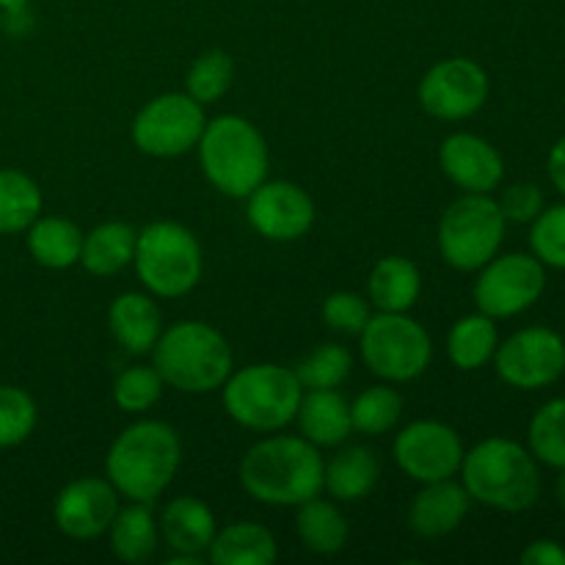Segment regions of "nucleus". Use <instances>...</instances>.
I'll use <instances>...</instances> for the list:
<instances>
[{
  "label": "nucleus",
  "instance_id": "nucleus-1",
  "mask_svg": "<svg viewBox=\"0 0 565 565\" xmlns=\"http://www.w3.org/2000/svg\"><path fill=\"white\" fill-rule=\"evenodd\" d=\"M326 461L303 436H268L241 461V483L263 505L298 508L323 491Z\"/></svg>",
  "mask_w": 565,
  "mask_h": 565
},
{
  "label": "nucleus",
  "instance_id": "nucleus-2",
  "mask_svg": "<svg viewBox=\"0 0 565 565\" xmlns=\"http://www.w3.org/2000/svg\"><path fill=\"white\" fill-rule=\"evenodd\" d=\"M182 461L177 430L160 419H141L121 430L105 456L110 486L130 502L152 505L171 486Z\"/></svg>",
  "mask_w": 565,
  "mask_h": 565
},
{
  "label": "nucleus",
  "instance_id": "nucleus-3",
  "mask_svg": "<svg viewBox=\"0 0 565 565\" xmlns=\"http://www.w3.org/2000/svg\"><path fill=\"white\" fill-rule=\"evenodd\" d=\"M463 489L480 505L522 513L539 502L541 472L533 452L511 439H486L463 452Z\"/></svg>",
  "mask_w": 565,
  "mask_h": 565
},
{
  "label": "nucleus",
  "instance_id": "nucleus-4",
  "mask_svg": "<svg viewBox=\"0 0 565 565\" xmlns=\"http://www.w3.org/2000/svg\"><path fill=\"white\" fill-rule=\"evenodd\" d=\"M232 348L218 329L202 320H180L152 348V367L163 384L188 395H207L232 375Z\"/></svg>",
  "mask_w": 565,
  "mask_h": 565
},
{
  "label": "nucleus",
  "instance_id": "nucleus-5",
  "mask_svg": "<svg viewBox=\"0 0 565 565\" xmlns=\"http://www.w3.org/2000/svg\"><path fill=\"white\" fill-rule=\"evenodd\" d=\"M196 149L204 177L224 196L246 199L268 180V143L243 116L224 114L210 119Z\"/></svg>",
  "mask_w": 565,
  "mask_h": 565
},
{
  "label": "nucleus",
  "instance_id": "nucleus-6",
  "mask_svg": "<svg viewBox=\"0 0 565 565\" xmlns=\"http://www.w3.org/2000/svg\"><path fill=\"white\" fill-rule=\"evenodd\" d=\"M224 408L241 428L274 434L296 419L303 386L296 370L248 364L224 381Z\"/></svg>",
  "mask_w": 565,
  "mask_h": 565
},
{
  "label": "nucleus",
  "instance_id": "nucleus-7",
  "mask_svg": "<svg viewBox=\"0 0 565 565\" xmlns=\"http://www.w3.org/2000/svg\"><path fill=\"white\" fill-rule=\"evenodd\" d=\"M132 265L149 296L182 298L202 279L204 257L196 235L188 226L177 221H154L138 232Z\"/></svg>",
  "mask_w": 565,
  "mask_h": 565
},
{
  "label": "nucleus",
  "instance_id": "nucleus-8",
  "mask_svg": "<svg viewBox=\"0 0 565 565\" xmlns=\"http://www.w3.org/2000/svg\"><path fill=\"white\" fill-rule=\"evenodd\" d=\"M505 215L489 193H463L441 213L439 252L450 268L480 270L500 254L505 241Z\"/></svg>",
  "mask_w": 565,
  "mask_h": 565
},
{
  "label": "nucleus",
  "instance_id": "nucleus-9",
  "mask_svg": "<svg viewBox=\"0 0 565 565\" xmlns=\"http://www.w3.org/2000/svg\"><path fill=\"white\" fill-rule=\"evenodd\" d=\"M359 351L370 373L392 384H406L430 367L434 342L425 326L406 312H379L359 334Z\"/></svg>",
  "mask_w": 565,
  "mask_h": 565
},
{
  "label": "nucleus",
  "instance_id": "nucleus-10",
  "mask_svg": "<svg viewBox=\"0 0 565 565\" xmlns=\"http://www.w3.org/2000/svg\"><path fill=\"white\" fill-rule=\"evenodd\" d=\"M207 116L204 105L185 92H169L149 99L132 119V143L149 158H180L199 147Z\"/></svg>",
  "mask_w": 565,
  "mask_h": 565
},
{
  "label": "nucleus",
  "instance_id": "nucleus-11",
  "mask_svg": "<svg viewBox=\"0 0 565 565\" xmlns=\"http://www.w3.org/2000/svg\"><path fill=\"white\" fill-rule=\"evenodd\" d=\"M544 290L546 270L535 254H497L480 268L472 296L478 312L497 320L527 312Z\"/></svg>",
  "mask_w": 565,
  "mask_h": 565
},
{
  "label": "nucleus",
  "instance_id": "nucleus-12",
  "mask_svg": "<svg viewBox=\"0 0 565 565\" xmlns=\"http://www.w3.org/2000/svg\"><path fill=\"white\" fill-rule=\"evenodd\" d=\"M419 105L441 121H461L478 114L489 99V75L472 58H445L419 81Z\"/></svg>",
  "mask_w": 565,
  "mask_h": 565
},
{
  "label": "nucleus",
  "instance_id": "nucleus-13",
  "mask_svg": "<svg viewBox=\"0 0 565 565\" xmlns=\"http://www.w3.org/2000/svg\"><path fill=\"white\" fill-rule=\"evenodd\" d=\"M494 367L516 390H541L555 384L565 370V342L557 331L533 326L497 345Z\"/></svg>",
  "mask_w": 565,
  "mask_h": 565
},
{
  "label": "nucleus",
  "instance_id": "nucleus-14",
  "mask_svg": "<svg viewBox=\"0 0 565 565\" xmlns=\"http://www.w3.org/2000/svg\"><path fill=\"white\" fill-rule=\"evenodd\" d=\"M395 461L408 478L423 486L450 480L463 463V441L450 425L419 419L397 434Z\"/></svg>",
  "mask_w": 565,
  "mask_h": 565
},
{
  "label": "nucleus",
  "instance_id": "nucleus-15",
  "mask_svg": "<svg viewBox=\"0 0 565 565\" xmlns=\"http://www.w3.org/2000/svg\"><path fill=\"white\" fill-rule=\"evenodd\" d=\"M246 215L252 230L265 241L292 243L312 230L315 202L296 182L265 180L246 196Z\"/></svg>",
  "mask_w": 565,
  "mask_h": 565
},
{
  "label": "nucleus",
  "instance_id": "nucleus-16",
  "mask_svg": "<svg viewBox=\"0 0 565 565\" xmlns=\"http://www.w3.org/2000/svg\"><path fill=\"white\" fill-rule=\"evenodd\" d=\"M119 511V491L103 478L72 480L53 502V522L66 539L94 541L108 533Z\"/></svg>",
  "mask_w": 565,
  "mask_h": 565
},
{
  "label": "nucleus",
  "instance_id": "nucleus-17",
  "mask_svg": "<svg viewBox=\"0 0 565 565\" xmlns=\"http://www.w3.org/2000/svg\"><path fill=\"white\" fill-rule=\"evenodd\" d=\"M439 166L452 185L467 193H491L505 177L502 154L475 132H452L439 147Z\"/></svg>",
  "mask_w": 565,
  "mask_h": 565
},
{
  "label": "nucleus",
  "instance_id": "nucleus-18",
  "mask_svg": "<svg viewBox=\"0 0 565 565\" xmlns=\"http://www.w3.org/2000/svg\"><path fill=\"white\" fill-rule=\"evenodd\" d=\"M472 497L467 494L463 483L456 480H436L425 483V489L414 497L408 511V527L423 539H445L456 533L469 513Z\"/></svg>",
  "mask_w": 565,
  "mask_h": 565
},
{
  "label": "nucleus",
  "instance_id": "nucleus-19",
  "mask_svg": "<svg viewBox=\"0 0 565 565\" xmlns=\"http://www.w3.org/2000/svg\"><path fill=\"white\" fill-rule=\"evenodd\" d=\"M160 539L169 544L174 555H207L215 533V513L210 511L207 502L196 497H177L160 513Z\"/></svg>",
  "mask_w": 565,
  "mask_h": 565
},
{
  "label": "nucleus",
  "instance_id": "nucleus-20",
  "mask_svg": "<svg viewBox=\"0 0 565 565\" xmlns=\"http://www.w3.org/2000/svg\"><path fill=\"white\" fill-rule=\"evenodd\" d=\"M108 329L121 351L143 356L152 353L154 342L163 334V318L147 292H121L108 309Z\"/></svg>",
  "mask_w": 565,
  "mask_h": 565
},
{
  "label": "nucleus",
  "instance_id": "nucleus-21",
  "mask_svg": "<svg viewBox=\"0 0 565 565\" xmlns=\"http://www.w3.org/2000/svg\"><path fill=\"white\" fill-rule=\"evenodd\" d=\"M298 430L315 447H340L351 436V403L337 390H309L296 412Z\"/></svg>",
  "mask_w": 565,
  "mask_h": 565
},
{
  "label": "nucleus",
  "instance_id": "nucleus-22",
  "mask_svg": "<svg viewBox=\"0 0 565 565\" xmlns=\"http://www.w3.org/2000/svg\"><path fill=\"white\" fill-rule=\"evenodd\" d=\"M381 478V463L373 450L362 445L342 447L323 472V489L331 500L340 502H362L375 489Z\"/></svg>",
  "mask_w": 565,
  "mask_h": 565
},
{
  "label": "nucleus",
  "instance_id": "nucleus-23",
  "mask_svg": "<svg viewBox=\"0 0 565 565\" xmlns=\"http://www.w3.org/2000/svg\"><path fill=\"white\" fill-rule=\"evenodd\" d=\"M28 254L33 263L50 270H66L81 263L83 232L75 221L58 218V215H39L28 226Z\"/></svg>",
  "mask_w": 565,
  "mask_h": 565
},
{
  "label": "nucleus",
  "instance_id": "nucleus-24",
  "mask_svg": "<svg viewBox=\"0 0 565 565\" xmlns=\"http://www.w3.org/2000/svg\"><path fill=\"white\" fill-rule=\"evenodd\" d=\"M367 292L379 312H408L419 301L423 276L408 257H384L370 270Z\"/></svg>",
  "mask_w": 565,
  "mask_h": 565
},
{
  "label": "nucleus",
  "instance_id": "nucleus-25",
  "mask_svg": "<svg viewBox=\"0 0 565 565\" xmlns=\"http://www.w3.org/2000/svg\"><path fill=\"white\" fill-rule=\"evenodd\" d=\"M136 241V226L125 224V221H105V224L94 226L88 235H83L81 265L92 276H116L127 265H132Z\"/></svg>",
  "mask_w": 565,
  "mask_h": 565
},
{
  "label": "nucleus",
  "instance_id": "nucleus-26",
  "mask_svg": "<svg viewBox=\"0 0 565 565\" xmlns=\"http://www.w3.org/2000/svg\"><path fill=\"white\" fill-rule=\"evenodd\" d=\"M207 555L215 565H274L279 546L263 524L235 522L215 533Z\"/></svg>",
  "mask_w": 565,
  "mask_h": 565
},
{
  "label": "nucleus",
  "instance_id": "nucleus-27",
  "mask_svg": "<svg viewBox=\"0 0 565 565\" xmlns=\"http://www.w3.org/2000/svg\"><path fill=\"white\" fill-rule=\"evenodd\" d=\"M108 533L114 555L130 565L147 563L160 541V527L152 516V505L147 502H130L127 508H119Z\"/></svg>",
  "mask_w": 565,
  "mask_h": 565
},
{
  "label": "nucleus",
  "instance_id": "nucleus-28",
  "mask_svg": "<svg viewBox=\"0 0 565 565\" xmlns=\"http://www.w3.org/2000/svg\"><path fill=\"white\" fill-rule=\"evenodd\" d=\"M497 345H500V337H497L494 318L475 312L458 320L447 334V359L452 362V367L472 373L494 359Z\"/></svg>",
  "mask_w": 565,
  "mask_h": 565
},
{
  "label": "nucleus",
  "instance_id": "nucleus-29",
  "mask_svg": "<svg viewBox=\"0 0 565 565\" xmlns=\"http://www.w3.org/2000/svg\"><path fill=\"white\" fill-rule=\"evenodd\" d=\"M296 533L301 544L315 555H337L348 544L345 516L334 502L320 500V494L298 505Z\"/></svg>",
  "mask_w": 565,
  "mask_h": 565
},
{
  "label": "nucleus",
  "instance_id": "nucleus-30",
  "mask_svg": "<svg viewBox=\"0 0 565 565\" xmlns=\"http://www.w3.org/2000/svg\"><path fill=\"white\" fill-rule=\"evenodd\" d=\"M42 191L36 180L17 169H0V235L25 232L42 213Z\"/></svg>",
  "mask_w": 565,
  "mask_h": 565
},
{
  "label": "nucleus",
  "instance_id": "nucleus-31",
  "mask_svg": "<svg viewBox=\"0 0 565 565\" xmlns=\"http://www.w3.org/2000/svg\"><path fill=\"white\" fill-rule=\"evenodd\" d=\"M235 81V61L226 50L213 47L204 50L196 61L191 64L185 75V94H191L196 103L210 105L218 103Z\"/></svg>",
  "mask_w": 565,
  "mask_h": 565
},
{
  "label": "nucleus",
  "instance_id": "nucleus-32",
  "mask_svg": "<svg viewBox=\"0 0 565 565\" xmlns=\"http://www.w3.org/2000/svg\"><path fill=\"white\" fill-rule=\"evenodd\" d=\"M527 441L535 461L565 469V397L550 401L535 412Z\"/></svg>",
  "mask_w": 565,
  "mask_h": 565
},
{
  "label": "nucleus",
  "instance_id": "nucleus-33",
  "mask_svg": "<svg viewBox=\"0 0 565 565\" xmlns=\"http://www.w3.org/2000/svg\"><path fill=\"white\" fill-rule=\"evenodd\" d=\"M403 414V397L392 386L379 384L364 390L356 401L351 403V423L353 430L364 436H381L397 425Z\"/></svg>",
  "mask_w": 565,
  "mask_h": 565
},
{
  "label": "nucleus",
  "instance_id": "nucleus-34",
  "mask_svg": "<svg viewBox=\"0 0 565 565\" xmlns=\"http://www.w3.org/2000/svg\"><path fill=\"white\" fill-rule=\"evenodd\" d=\"M353 370V356L345 345L326 342L296 364V375L303 390H337L348 381Z\"/></svg>",
  "mask_w": 565,
  "mask_h": 565
},
{
  "label": "nucleus",
  "instance_id": "nucleus-35",
  "mask_svg": "<svg viewBox=\"0 0 565 565\" xmlns=\"http://www.w3.org/2000/svg\"><path fill=\"white\" fill-rule=\"evenodd\" d=\"M36 401L25 390L0 384V450L22 445L36 428Z\"/></svg>",
  "mask_w": 565,
  "mask_h": 565
},
{
  "label": "nucleus",
  "instance_id": "nucleus-36",
  "mask_svg": "<svg viewBox=\"0 0 565 565\" xmlns=\"http://www.w3.org/2000/svg\"><path fill=\"white\" fill-rule=\"evenodd\" d=\"M163 379L154 367H143V364H136V367H127L116 375L114 381V403L121 408V412L130 414H143L160 401L163 395Z\"/></svg>",
  "mask_w": 565,
  "mask_h": 565
},
{
  "label": "nucleus",
  "instance_id": "nucleus-37",
  "mask_svg": "<svg viewBox=\"0 0 565 565\" xmlns=\"http://www.w3.org/2000/svg\"><path fill=\"white\" fill-rule=\"evenodd\" d=\"M530 246L541 263L565 270V204L541 210L530 230Z\"/></svg>",
  "mask_w": 565,
  "mask_h": 565
},
{
  "label": "nucleus",
  "instance_id": "nucleus-38",
  "mask_svg": "<svg viewBox=\"0 0 565 565\" xmlns=\"http://www.w3.org/2000/svg\"><path fill=\"white\" fill-rule=\"evenodd\" d=\"M370 318H373L370 315V303L362 296H356V292H331L323 301L326 326H331L334 331H342V334H362Z\"/></svg>",
  "mask_w": 565,
  "mask_h": 565
},
{
  "label": "nucleus",
  "instance_id": "nucleus-39",
  "mask_svg": "<svg viewBox=\"0 0 565 565\" xmlns=\"http://www.w3.org/2000/svg\"><path fill=\"white\" fill-rule=\"evenodd\" d=\"M500 210L505 221H516V224H533L539 213L544 210V193L533 182H516L508 185L500 196Z\"/></svg>",
  "mask_w": 565,
  "mask_h": 565
},
{
  "label": "nucleus",
  "instance_id": "nucleus-40",
  "mask_svg": "<svg viewBox=\"0 0 565 565\" xmlns=\"http://www.w3.org/2000/svg\"><path fill=\"white\" fill-rule=\"evenodd\" d=\"M524 565H565V550L557 541H533L522 552Z\"/></svg>",
  "mask_w": 565,
  "mask_h": 565
},
{
  "label": "nucleus",
  "instance_id": "nucleus-41",
  "mask_svg": "<svg viewBox=\"0 0 565 565\" xmlns=\"http://www.w3.org/2000/svg\"><path fill=\"white\" fill-rule=\"evenodd\" d=\"M546 169H550L552 182H555L557 191L565 196V136L552 147L550 160H546Z\"/></svg>",
  "mask_w": 565,
  "mask_h": 565
},
{
  "label": "nucleus",
  "instance_id": "nucleus-42",
  "mask_svg": "<svg viewBox=\"0 0 565 565\" xmlns=\"http://www.w3.org/2000/svg\"><path fill=\"white\" fill-rule=\"evenodd\" d=\"M555 500L557 505L565 511V469H561V478H557V486H555Z\"/></svg>",
  "mask_w": 565,
  "mask_h": 565
},
{
  "label": "nucleus",
  "instance_id": "nucleus-43",
  "mask_svg": "<svg viewBox=\"0 0 565 565\" xmlns=\"http://www.w3.org/2000/svg\"><path fill=\"white\" fill-rule=\"evenodd\" d=\"M31 0H0V11H11V9H25Z\"/></svg>",
  "mask_w": 565,
  "mask_h": 565
}]
</instances>
